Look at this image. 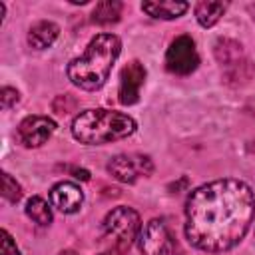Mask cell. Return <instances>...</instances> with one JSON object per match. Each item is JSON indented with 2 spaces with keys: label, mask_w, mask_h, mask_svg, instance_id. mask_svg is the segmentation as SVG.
Instances as JSON below:
<instances>
[{
  "label": "cell",
  "mask_w": 255,
  "mask_h": 255,
  "mask_svg": "<svg viewBox=\"0 0 255 255\" xmlns=\"http://www.w3.org/2000/svg\"><path fill=\"white\" fill-rule=\"evenodd\" d=\"M72 173H74V177H78V179H84V181L90 179V171H86V169H82V167H72Z\"/></svg>",
  "instance_id": "ffe728a7"
},
{
  "label": "cell",
  "mask_w": 255,
  "mask_h": 255,
  "mask_svg": "<svg viewBox=\"0 0 255 255\" xmlns=\"http://www.w3.org/2000/svg\"><path fill=\"white\" fill-rule=\"evenodd\" d=\"M54 131H56V122L52 118L28 116L20 122L16 129V137L24 147H40L52 137Z\"/></svg>",
  "instance_id": "ba28073f"
},
{
  "label": "cell",
  "mask_w": 255,
  "mask_h": 255,
  "mask_svg": "<svg viewBox=\"0 0 255 255\" xmlns=\"http://www.w3.org/2000/svg\"><path fill=\"white\" fill-rule=\"evenodd\" d=\"M122 52V40L116 34H98L86 46V52L80 58H74L68 64V80L86 90L94 92L100 90Z\"/></svg>",
  "instance_id": "7a4b0ae2"
},
{
  "label": "cell",
  "mask_w": 255,
  "mask_h": 255,
  "mask_svg": "<svg viewBox=\"0 0 255 255\" xmlns=\"http://www.w3.org/2000/svg\"><path fill=\"white\" fill-rule=\"evenodd\" d=\"M108 171L122 183H133L139 175H149L153 171V163L147 155L118 153L108 161Z\"/></svg>",
  "instance_id": "52a82bcc"
},
{
  "label": "cell",
  "mask_w": 255,
  "mask_h": 255,
  "mask_svg": "<svg viewBox=\"0 0 255 255\" xmlns=\"http://www.w3.org/2000/svg\"><path fill=\"white\" fill-rule=\"evenodd\" d=\"M100 255H112V253H100Z\"/></svg>",
  "instance_id": "7402d4cb"
},
{
  "label": "cell",
  "mask_w": 255,
  "mask_h": 255,
  "mask_svg": "<svg viewBox=\"0 0 255 255\" xmlns=\"http://www.w3.org/2000/svg\"><path fill=\"white\" fill-rule=\"evenodd\" d=\"M2 195L10 201V203H18L22 199V185L10 175V173H2Z\"/></svg>",
  "instance_id": "e0dca14e"
},
{
  "label": "cell",
  "mask_w": 255,
  "mask_h": 255,
  "mask_svg": "<svg viewBox=\"0 0 255 255\" xmlns=\"http://www.w3.org/2000/svg\"><path fill=\"white\" fill-rule=\"evenodd\" d=\"M141 10L157 20H173L189 10L187 2H143Z\"/></svg>",
  "instance_id": "4fadbf2b"
},
{
  "label": "cell",
  "mask_w": 255,
  "mask_h": 255,
  "mask_svg": "<svg viewBox=\"0 0 255 255\" xmlns=\"http://www.w3.org/2000/svg\"><path fill=\"white\" fill-rule=\"evenodd\" d=\"M145 66L139 62V60H131L128 62L122 72H120V90H118V96H120V102L124 106H133L137 104L139 100V92H141V86L145 82Z\"/></svg>",
  "instance_id": "9c48e42d"
},
{
  "label": "cell",
  "mask_w": 255,
  "mask_h": 255,
  "mask_svg": "<svg viewBox=\"0 0 255 255\" xmlns=\"http://www.w3.org/2000/svg\"><path fill=\"white\" fill-rule=\"evenodd\" d=\"M137 124L131 116L114 112V110H86L78 114L72 122V135L86 145H104L129 137L135 131Z\"/></svg>",
  "instance_id": "3957f363"
},
{
  "label": "cell",
  "mask_w": 255,
  "mask_h": 255,
  "mask_svg": "<svg viewBox=\"0 0 255 255\" xmlns=\"http://www.w3.org/2000/svg\"><path fill=\"white\" fill-rule=\"evenodd\" d=\"M253 110H255V102H253Z\"/></svg>",
  "instance_id": "603a6c76"
},
{
  "label": "cell",
  "mask_w": 255,
  "mask_h": 255,
  "mask_svg": "<svg viewBox=\"0 0 255 255\" xmlns=\"http://www.w3.org/2000/svg\"><path fill=\"white\" fill-rule=\"evenodd\" d=\"M50 203L62 213H76L84 203V191L72 181H60L50 189Z\"/></svg>",
  "instance_id": "30bf717a"
},
{
  "label": "cell",
  "mask_w": 255,
  "mask_h": 255,
  "mask_svg": "<svg viewBox=\"0 0 255 255\" xmlns=\"http://www.w3.org/2000/svg\"><path fill=\"white\" fill-rule=\"evenodd\" d=\"M227 4L225 2H197L195 4V18L199 26L211 28L219 22V18L225 14Z\"/></svg>",
  "instance_id": "5bb4252c"
},
{
  "label": "cell",
  "mask_w": 255,
  "mask_h": 255,
  "mask_svg": "<svg viewBox=\"0 0 255 255\" xmlns=\"http://www.w3.org/2000/svg\"><path fill=\"white\" fill-rule=\"evenodd\" d=\"M102 231L106 239H110L120 251H126L133 245L135 239H139L141 219L135 209L120 205L108 211V215L102 221Z\"/></svg>",
  "instance_id": "277c9868"
},
{
  "label": "cell",
  "mask_w": 255,
  "mask_h": 255,
  "mask_svg": "<svg viewBox=\"0 0 255 255\" xmlns=\"http://www.w3.org/2000/svg\"><path fill=\"white\" fill-rule=\"evenodd\" d=\"M122 8H124V4H122V2H116V0L98 2L96 8H94V12H92V22H94V24H100V26L114 24V22L120 20Z\"/></svg>",
  "instance_id": "9a60e30c"
},
{
  "label": "cell",
  "mask_w": 255,
  "mask_h": 255,
  "mask_svg": "<svg viewBox=\"0 0 255 255\" xmlns=\"http://www.w3.org/2000/svg\"><path fill=\"white\" fill-rule=\"evenodd\" d=\"M141 255H183L179 243L161 219H149L139 233Z\"/></svg>",
  "instance_id": "5b68a950"
},
{
  "label": "cell",
  "mask_w": 255,
  "mask_h": 255,
  "mask_svg": "<svg viewBox=\"0 0 255 255\" xmlns=\"http://www.w3.org/2000/svg\"><path fill=\"white\" fill-rule=\"evenodd\" d=\"M199 66V54L191 36H177L165 52V68L175 76H189Z\"/></svg>",
  "instance_id": "8992f818"
},
{
  "label": "cell",
  "mask_w": 255,
  "mask_h": 255,
  "mask_svg": "<svg viewBox=\"0 0 255 255\" xmlns=\"http://www.w3.org/2000/svg\"><path fill=\"white\" fill-rule=\"evenodd\" d=\"M50 205H52V203H48L44 197L32 195V197L26 201V215H28L34 223L46 227V225L52 223V207H50Z\"/></svg>",
  "instance_id": "2e32d148"
},
{
  "label": "cell",
  "mask_w": 255,
  "mask_h": 255,
  "mask_svg": "<svg viewBox=\"0 0 255 255\" xmlns=\"http://www.w3.org/2000/svg\"><path fill=\"white\" fill-rule=\"evenodd\" d=\"M215 56L217 60L221 62V66H227V68H241L245 66V56H243V48L239 42L235 40H229V38H219L217 44H215Z\"/></svg>",
  "instance_id": "7c38bea8"
},
{
  "label": "cell",
  "mask_w": 255,
  "mask_h": 255,
  "mask_svg": "<svg viewBox=\"0 0 255 255\" xmlns=\"http://www.w3.org/2000/svg\"><path fill=\"white\" fill-rule=\"evenodd\" d=\"M2 255H22L14 237L6 229H2Z\"/></svg>",
  "instance_id": "d6986e66"
},
{
  "label": "cell",
  "mask_w": 255,
  "mask_h": 255,
  "mask_svg": "<svg viewBox=\"0 0 255 255\" xmlns=\"http://www.w3.org/2000/svg\"><path fill=\"white\" fill-rule=\"evenodd\" d=\"M255 217L253 189L233 177L195 187L185 201V237L207 253L233 249Z\"/></svg>",
  "instance_id": "6da1fadb"
},
{
  "label": "cell",
  "mask_w": 255,
  "mask_h": 255,
  "mask_svg": "<svg viewBox=\"0 0 255 255\" xmlns=\"http://www.w3.org/2000/svg\"><path fill=\"white\" fill-rule=\"evenodd\" d=\"M18 100H20L18 90H14V88H10V86H4V88L0 90V106H2V110H10L12 106L18 104Z\"/></svg>",
  "instance_id": "ac0fdd59"
},
{
  "label": "cell",
  "mask_w": 255,
  "mask_h": 255,
  "mask_svg": "<svg viewBox=\"0 0 255 255\" xmlns=\"http://www.w3.org/2000/svg\"><path fill=\"white\" fill-rule=\"evenodd\" d=\"M58 255H78V253H76L74 249H62V251H60Z\"/></svg>",
  "instance_id": "44dd1931"
},
{
  "label": "cell",
  "mask_w": 255,
  "mask_h": 255,
  "mask_svg": "<svg viewBox=\"0 0 255 255\" xmlns=\"http://www.w3.org/2000/svg\"><path fill=\"white\" fill-rule=\"evenodd\" d=\"M60 36V26L50 20H40L30 26L28 30V44L34 50H46L50 48Z\"/></svg>",
  "instance_id": "8fae6325"
}]
</instances>
